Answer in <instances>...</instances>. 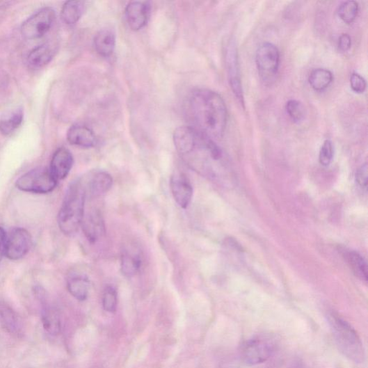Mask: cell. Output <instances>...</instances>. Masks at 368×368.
<instances>
[{"mask_svg": "<svg viewBox=\"0 0 368 368\" xmlns=\"http://www.w3.org/2000/svg\"><path fill=\"white\" fill-rule=\"evenodd\" d=\"M24 118V111L20 107L4 112L0 115V134L6 136L13 134L23 122Z\"/></svg>", "mask_w": 368, "mask_h": 368, "instance_id": "cell-18", "label": "cell"}, {"mask_svg": "<svg viewBox=\"0 0 368 368\" xmlns=\"http://www.w3.org/2000/svg\"><path fill=\"white\" fill-rule=\"evenodd\" d=\"M277 342L268 335L257 336L246 341L241 350V360L249 366L262 364L276 352Z\"/></svg>", "mask_w": 368, "mask_h": 368, "instance_id": "cell-4", "label": "cell"}, {"mask_svg": "<svg viewBox=\"0 0 368 368\" xmlns=\"http://www.w3.org/2000/svg\"><path fill=\"white\" fill-rule=\"evenodd\" d=\"M67 140L72 145L83 148H91L97 144V138L92 129L80 124L70 128Z\"/></svg>", "mask_w": 368, "mask_h": 368, "instance_id": "cell-16", "label": "cell"}, {"mask_svg": "<svg viewBox=\"0 0 368 368\" xmlns=\"http://www.w3.org/2000/svg\"><path fill=\"white\" fill-rule=\"evenodd\" d=\"M351 86L354 93L362 94L366 90V81L360 74L354 73L351 77Z\"/></svg>", "mask_w": 368, "mask_h": 368, "instance_id": "cell-30", "label": "cell"}, {"mask_svg": "<svg viewBox=\"0 0 368 368\" xmlns=\"http://www.w3.org/2000/svg\"><path fill=\"white\" fill-rule=\"evenodd\" d=\"M56 47L51 43H46L34 49L29 54L28 61L31 67L41 68L46 66L56 54Z\"/></svg>", "mask_w": 368, "mask_h": 368, "instance_id": "cell-21", "label": "cell"}, {"mask_svg": "<svg viewBox=\"0 0 368 368\" xmlns=\"http://www.w3.org/2000/svg\"><path fill=\"white\" fill-rule=\"evenodd\" d=\"M31 246L29 232L24 228H15L7 237L6 255L12 261H17L28 254Z\"/></svg>", "mask_w": 368, "mask_h": 368, "instance_id": "cell-10", "label": "cell"}, {"mask_svg": "<svg viewBox=\"0 0 368 368\" xmlns=\"http://www.w3.org/2000/svg\"><path fill=\"white\" fill-rule=\"evenodd\" d=\"M333 156L334 149L333 143L330 140H326L323 142L319 151V163L323 166H328L333 159Z\"/></svg>", "mask_w": 368, "mask_h": 368, "instance_id": "cell-29", "label": "cell"}, {"mask_svg": "<svg viewBox=\"0 0 368 368\" xmlns=\"http://www.w3.org/2000/svg\"><path fill=\"white\" fill-rule=\"evenodd\" d=\"M151 6L147 2L129 3L125 11V17L129 29L138 31L147 24L150 15Z\"/></svg>", "mask_w": 368, "mask_h": 368, "instance_id": "cell-11", "label": "cell"}, {"mask_svg": "<svg viewBox=\"0 0 368 368\" xmlns=\"http://www.w3.org/2000/svg\"><path fill=\"white\" fill-rule=\"evenodd\" d=\"M67 289L72 296L80 301L88 298L90 280L88 277L80 273H71L67 278Z\"/></svg>", "mask_w": 368, "mask_h": 368, "instance_id": "cell-20", "label": "cell"}, {"mask_svg": "<svg viewBox=\"0 0 368 368\" xmlns=\"http://www.w3.org/2000/svg\"><path fill=\"white\" fill-rule=\"evenodd\" d=\"M86 198L83 180L78 179L70 185L58 215V225L64 234L74 235L81 226Z\"/></svg>", "mask_w": 368, "mask_h": 368, "instance_id": "cell-2", "label": "cell"}, {"mask_svg": "<svg viewBox=\"0 0 368 368\" xmlns=\"http://www.w3.org/2000/svg\"><path fill=\"white\" fill-rule=\"evenodd\" d=\"M74 165V158L70 151L64 147L58 149L53 156L49 170L58 182L66 179Z\"/></svg>", "mask_w": 368, "mask_h": 368, "instance_id": "cell-14", "label": "cell"}, {"mask_svg": "<svg viewBox=\"0 0 368 368\" xmlns=\"http://www.w3.org/2000/svg\"><path fill=\"white\" fill-rule=\"evenodd\" d=\"M184 111L191 127L212 140L223 136L228 114L219 94L206 89L194 90L186 99Z\"/></svg>", "mask_w": 368, "mask_h": 368, "instance_id": "cell-1", "label": "cell"}, {"mask_svg": "<svg viewBox=\"0 0 368 368\" xmlns=\"http://www.w3.org/2000/svg\"><path fill=\"white\" fill-rule=\"evenodd\" d=\"M359 10L358 3L355 1H347L340 5L337 14L346 24H352L355 20Z\"/></svg>", "mask_w": 368, "mask_h": 368, "instance_id": "cell-26", "label": "cell"}, {"mask_svg": "<svg viewBox=\"0 0 368 368\" xmlns=\"http://www.w3.org/2000/svg\"><path fill=\"white\" fill-rule=\"evenodd\" d=\"M84 10V3L69 1L65 3L61 10V18L65 24L74 25L81 17Z\"/></svg>", "mask_w": 368, "mask_h": 368, "instance_id": "cell-22", "label": "cell"}, {"mask_svg": "<svg viewBox=\"0 0 368 368\" xmlns=\"http://www.w3.org/2000/svg\"><path fill=\"white\" fill-rule=\"evenodd\" d=\"M58 181L52 176L49 169L38 168L21 176L15 183L17 189L33 193H48L53 191Z\"/></svg>", "mask_w": 368, "mask_h": 368, "instance_id": "cell-5", "label": "cell"}, {"mask_svg": "<svg viewBox=\"0 0 368 368\" xmlns=\"http://www.w3.org/2000/svg\"><path fill=\"white\" fill-rule=\"evenodd\" d=\"M225 63L231 89L238 101L244 105L239 60L235 43L230 41L225 52Z\"/></svg>", "mask_w": 368, "mask_h": 368, "instance_id": "cell-8", "label": "cell"}, {"mask_svg": "<svg viewBox=\"0 0 368 368\" xmlns=\"http://www.w3.org/2000/svg\"><path fill=\"white\" fill-rule=\"evenodd\" d=\"M333 81V73L326 69L315 70L309 77V82L312 88L318 92L326 90Z\"/></svg>", "mask_w": 368, "mask_h": 368, "instance_id": "cell-24", "label": "cell"}, {"mask_svg": "<svg viewBox=\"0 0 368 368\" xmlns=\"http://www.w3.org/2000/svg\"><path fill=\"white\" fill-rule=\"evenodd\" d=\"M84 181L86 197L97 198L109 191L113 184V179L105 171L96 170L91 172Z\"/></svg>", "mask_w": 368, "mask_h": 368, "instance_id": "cell-12", "label": "cell"}, {"mask_svg": "<svg viewBox=\"0 0 368 368\" xmlns=\"http://www.w3.org/2000/svg\"><path fill=\"white\" fill-rule=\"evenodd\" d=\"M0 323L10 335L18 336L23 333V321L5 301H0Z\"/></svg>", "mask_w": 368, "mask_h": 368, "instance_id": "cell-17", "label": "cell"}, {"mask_svg": "<svg viewBox=\"0 0 368 368\" xmlns=\"http://www.w3.org/2000/svg\"><path fill=\"white\" fill-rule=\"evenodd\" d=\"M7 237L5 230L0 227V264H1L3 257L6 255Z\"/></svg>", "mask_w": 368, "mask_h": 368, "instance_id": "cell-33", "label": "cell"}, {"mask_svg": "<svg viewBox=\"0 0 368 368\" xmlns=\"http://www.w3.org/2000/svg\"><path fill=\"white\" fill-rule=\"evenodd\" d=\"M218 368H241L239 361L235 359H230L223 362Z\"/></svg>", "mask_w": 368, "mask_h": 368, "instance_id": "cell-34", "label": "cell"}, {"mask_svg": "<svg viewBox=\"0 0 368 368\" xmlns=\"http://www.w3.org/2000/svg\"><path fill=\"white\" fill-rule=\"evenodd\" d=\"M55 20L54 9L42 8L24 22L21 28L22 34L30 40L40 38L51 30Z\"/></svg>", "mask_w": 368, "mask_h": 368, "instance_id": "cell-6", "label": "cell"}, {"mask_svg": "<svg viewBox=\"0 0 368 368\" xmlns=\"http://www.w3.org/2000/svg\"><path fill=\"white\" fill-rule=\"evenodd\" d=\"M35 294L41 307L40 317L43 330L51 336H57L61 329L58 313L49 305L45 289L37 287L35 289Z\"/></svg>", "mask_w": 368, "mask_h": 368, "instance_id": "cell-9", "label": "cell"}, {"mask_svg": "<svg viewBox=\"0 0 368 368\" xmlns=\"http://www.w3.org/2000/svg\"><path fill=\"white\" fill-rule=\"evenodd\" d=\"M118 293L112 286H107L102 296V306L104 310L110 313H115L118 307Z\"/></svg>", "mask_w": 368, "mask_h": 368, "instance_id": "cell-27", "label": "cell"}, {"mask_svg": "<svg viewBox=\"0 0 368 368\" xmlns=\"http://www.w3.org/2000/svg\"><path fill=\"white\" fill-rule=\"evenodd\" d=\"M355 275L360 280H367V266L364 258L355 251H348L344 255Z\"/></svg>", "mask_w": 368, "mask_h": 368, "instance_id": "cell-25", "label": "cell"}, {"mask_svg": "<svg viewBox=\"0 0 368 368\" xmlns=\"http://www.w3.org/2000/svg\"><path fill=\"white\" fill-rule=\"evenodd\" d=\"M255 61L259 75L265 81L272 79L280 65L278 49L271 42L264 43L256 52Z\"/></svg>", "mask_w": 368, "mask_h": 368, "instance_id": "cell-7", "label": "cell"}, {"mask_svg": "<svg viewBox=\"0 0 368 368\" xmlns=\"http://www.w3.org/2000/svg\"><path fill=\"white\" fill-rule=\"evenodd\" d=\"M81 227L86 237L91 243H96L105 234L104 221L97 210L83 216Z\"/></svg>", "mask_w": 368, "mask_h": 368, "instance_id": "cell-15", "label": "cell"}, {"mask_svg": "<svg viewBox=\"0 0 368 368\" xmlns=\"http://www.w3.org/2000/svg\"><path fill=\"white\" fill-rule=\"evenodd\" d=\"M367 165L365 163L362 166L357 172L356 180L358 184L363 189H367Z\"/></svg>", "mask_w": 368, "mask_h": 368, "instance_id": "cell-31", "label": "cell"}, {"mask_svg": "<svg viewBox=\"0 0 368 368\" xmlns=\"http://www.w3.org/2000/svg\"><path fill=\"white\" fill-rule=\"evenodd\" d=\"M95 48L97 54L103 57L111 56L116 47V35L109 29L100 30L95 37Z\"/></svg>", "mask_w": 368, "mask_h": 368, "instance_id": "cell-19", "label": "cell"}, {"mask_svg": "<svg viewBox=\"0 0 368 368\" xmlns=\"http://www.w3.org/2000/svg\"><path fill=\"white\" fill-rule=\"evenodd\" d=\"M142 265L141 257L134 253L125 251L121 256V271L128 278L135 276Z\"/></svg>", "mask_w": 368, "mask_h": 368, "instance_id": "cell-23", "label": "cell"}, {"mask_svg": "<svg viewBox=\"0 0 368 368\" xmlns=\"http://www.w3.org/2000/svg\"><path fill=\"white\" fill-rule=\"evenodd\" d=\"M286 110L287 114L294 122L299 123L305 118V107L299 101L289 100L286 104Z\"/></svg>", "mask_w": 368, "mask_h": 368, "instance_id": "cell-28", "label": "cell"}, {"mask_svg": "<svg viewBox=\"0 0 368 368\" xmlns=\"http://www.w3.org/2000/svg\"><path fill=\"white\" fill-rule=\"evenodd\" d=\"M352 46L351 38L349 34H342L338 42L339 49L342 52L349 51Z\"/></svg>", "mask_w": 368, "mask_h": 368, "instance_id": "cell-32", "label": "cell"}, {"mask_svg": "<svg viewBox=\"0 0 368 368\" xmlns=\"http://www.w3.org/2000/svg\"><path fill=\"white\" fill-rule=\"evenodd\" d=\"M328 321L339 352L355 363H363L365 359L363 344L351 324L333 312L328 314Z\"/></svg>", "mask_w": 368, "mask_h": 368, "instance_id": "cell-3", "label": "cell"}, {"mask_svg": "<svg viewBox=\"0 0 368 368\" xmlns=\"http://www.w3.org/2000/svg\"><path fill=\"white\" fill-rule=\"evenodd\" d=\"M170 190L175 201L183 209H186L191 202L193 198V187L184 174L173 175L170 182Z\"/></svg>", "mask_w": 368, "mask_h": 368, "instance_id": "cell-13", "label": "cell"}, {"mask_svg": "<svg viewBox=\"0 0 368 368\" xmlns=\"http://www.w3.org/2000/svg\"><path fill=\"white\" fill-rule=\"evenodd\" d=\"M291 368H305V367H302L301 365H295Z\"/></svg>", "mask_w": 368, "mask_h": 368, "instance_id": "cell-35", "label": "cell"}]
</instances>
